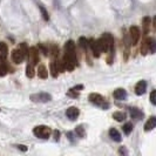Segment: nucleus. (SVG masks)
Masks as SVG:
<instances>
[{"mask_svg":"<svg viewBox=\"0 0 156 156\" xmlns=\"http://www.w3.org/2000/svg\"><path fill=\"white\" fill-rule=\"evenodd\" d=\"M147 90V83L146 81H139L135 86V93L136 95H143Z\"/></svg>","mask_w":156,"mask_h":156,"instance_id":"nucleus-11","label":"nucleus"},{"mask_svg":"<svg viewBox=\"0 0 156 156\" xmlns=\"http://www.w3.org/2000/svg\"><path fill=\"white\" fill-rule=\"evenodd\" d=\"M129 38H130V42H132L133 46H135L139 42V40H140V30H139L137 26H132L129 28Z\"/></svg>","mask_w":156,"mask_h":156,"instance_id":"nucleus-6","label":"nucleus"},{"mask_svg":"<svg viewBox=\"0 0 156 156\" xmlns=\"http://www.w3.org/2000/svg\"><path fill=\"white\" fill-rule=\"evenodd\" d=\"M79 115H80V110L76 107H69L68 109L66 110V116L68 117L69 120H72V121L76 120L79 117Z\"/></svg>","mask_w":156,"mask_h":156,"instance_id":"nucleus-10","label":"nucleus"},{"mask_svg":"<svg viewBox=\"0 0 156 156\" xmlns=\"http://www.w3.org/2000/svg\"><path fill=\"white\" fill-rule=\"evenodd\" d=\"M11 58H12V61L16 63V65H19V63H21L25 60V56L23 55V53L20 52V49L19 48H16V49H13L12 51V53H11Z\"/></svg>","mask_w":156,"mask_h":156,"instance_id":"nucleus-9","label":"nucleus"},{"mask_svg":"<svg viewBox=\"0 0 156 156\" xmlns=\"http://www.w3.org/2000/svg\"><path fill=\"white\" fill-rule=\"evenodd\" d=\"M88 100H89V102H92L93 105L98 106V107H101L103 109H107L109 107V105H108V102L106 101V99L98 93H90L89 96H88Z\"/></svg>","mask_w":156,"mask_h":156,"instance_id":"nucleus-3","label":"nucleus"},{"mask_svg":"<svg viewBox=\"0 0 156 156\" xmlns=\"http://www.w3.org/2000/svg\"><path fill=\"white\" fill-rule=\"evenodd\" d=\"M122 129H123V132H125L126 135H129V134L132 133V130H133V125L132 123H125L123 127H122Z\"/></svg>","mask_w":156,"mask_h":156,"instance_id":"nucleus-28","label":"nucleus"},{"mask_svg":"<svg viewBox=\"0 0 156 156\" xmlns=\"http://www.w3.org/2000/svg\"><path fill=\"white\" fill-rule=\"evenodd\" d=\"M130 116L135 120H140L143 117V113L137 108H130Z\"/></svg>","mask_w":156,"mask_h":156,"instance_id":"nucleus-20","label":"nucleus"},{"mask_svg":"<svg viewBox=\"0 0 156 156\" xmlns=\"http://www.w3.org/2000/svg\"><path fill=\"white\" fill-rule=\"evenodd\" d=\"M150 26H151V19L149 16H144L143 20H142V27H143V33L144 34H148Z\"/></svg>","mask_w":156,"mask_h":156,"instance_id":"nucleus-16","label":"nucleus"},{"mask_svg":"<svg viewBox=\"0 0 156 156\" xmlns=\"http://www.w3.org/2000/svg\"><path fill=\"white\" fill-rule=\"evenodd\" d=\"M149 52L150 53L156 52V40L153 38H149Z\"/></svg>","mask_w":156,"mask_h":156,"instance_id":"nucleus-27","label":"nucleus"},{"mask_svg":"<svg viewBox=\"0 0 156 156\" xmlns=\"http://www.w3.org/2000/svg\"><path fill=\"white\" fill-rule=\"evenodd\" d=\"M79 46L81 47L83 51H87L89 48V40L87 39V38H85V37H81L79 39Z\"/></svg>","mask_w":156,"mask_h":156,"instance_id":"nucleus-21","label":"nucleus"},{"mask_svg":"<svg viewBox=\"0 0 156 156\" xmlns=\"http://www.w3.org/2000/svg\"><path fill=\"white\" fill-rule=\"evenodd\" d=\"M49 67H51V74H52V76L53 78H58V75H59V73H60V70H59V62L56 61V60H53L52 62L49 63Z\"/></svg>","mask_w":156,"mask_h":156,"instance_id":"nucleus-14","label":"nucleus"},{"mask_svg":"<svg viewBox=\"0 0 156 156\" xmlns=\"http://www.w3.org/2000/svg\"><path fill=\"white\" fill-rule=\"evenodd\" d=\"M34 74H35V69H34V66L33 65H27V67H26V76L27 78H34Z\"/></svg>","mask_w":156,"mask_h":156,"instance_id":"nucleus-23","label":"nucleus"},{"mask_svg":"<svg viewBox=\"0 0 156 156\" xmlns=\"http://www.w3.org/2000/svg\"><path fill=\"white\" fill-rule=\"evenodd\" d=\"M119 153H120L121 156H128V150H127L126 147H121V148L119 149Z\"/></svg>","mask_w":156,"mask_h":156,"instance_id":"nucleus-34","label":"nucleus"},{"mask_svg":"<svg viewBox=\"0 0 156 156\" xmlns=\"http://www.w3.org/2000/svg\"><path fill=\"white\" fill-rule=\"evenodd\" d=\"M153 28L156 32V16H154V19H153Z\"/></svg>","mask_w":156,"mask_h":156,"instance_id":"nucleus-38","label":"nucleus"},{"mask_svg":"<svg viewBox=\"0 0 156 156\" xmlns=\"http://www.w3.org/2000/svg\"><path fill=\"white\" fill-rule=\"evenodd\" d=\"M89 49H90V53L93 54L94 58H99L101 54V51H100V47L98 44V40L90 39L89 40Z\"/></svg>","mask_w":156,"mask_h":156,"instance_id":"nucleus-7","label":"nucleus"},{"mask_svg":"<svg viewBox=\"0 0 156 156\" xmlns=\"http://www.w3.org/2000/svg\"><path fill=\"white\" fill-rule=\"evenodd\" d=\"M114 98L116 99V100H120V101H122V100H126V98H127V92H126V89L123 88H117L114 90Z\"/></svg>","mask_w":156,"mask_h":156,"instance_id":"nucleus-12","label":"nucleus"},{"mask_svg":"<svg viewBox=\"0 0 156 156\" xmlns=\"http://www.w3.org/2000/svg\"><path fill=\"white\" fill-rule=\"evenodd\" d=\"M16 148L20 149L21 151H27V149H28L26 146H23V144H18V146H16Z\"/></svg>","mask_w":156,"mask_h":156,"instance_id":"nucleus-35","label":"nucleus"},{"mask_svg":"<svg viewBox=\"0 0 156 156\" xmlns=\"http://www.w3.org/2000/svg\"><path fill=\"white\" fill-rule=\"evenodd\" d=\"M127 115H126V113L123 112H115L114 114H113V119L115 120V121H119V122H121V121H125Z\"/></svg>","mask_w":156,"mask_h":156,"instance_id":"nucleus-22","label":"nucleus"},{"mask_svg":"<svg viewBox=\"0 0 156 156\" xmlns=\"http://www.w3.org/2000/svg\"><path fill=\"white\" fill-rule=\"evenodd\" d=\"M38 76L40 79H47V76H48V70H47L45 65H39V67H38Z\"/></svg>","mask_w":156,"mask_h":156,"instance_id":"nucleus-18","label":"nucleus"},{"mask_svg":"<svg viewBox=\"0 0 156 156\" xmlns=\"http://www.w3.org/2000/svg\"><path fill=\"white\" fill-rule=\"evenodd\" d=\"M19 49H20V52L23 53V55L25 58H27V56L30 55V48H28V46H27L26 44H20Z\"/></svg>","mask_w":156,"mask_h":156,"instance_id":"nucleus-25","label":"nucleus"},{"mask_svg":"<svg viewBox=\"0 0 156 156\" xmlns=\"http://www.w3.org/2000/svg\"><path fill=\"white\" fill-rule=\"evenodd\" d=\"M8 55V46L5 44V42H0V58L2 60H5Z\"/></svg>","mask_w":156,"mask_h":156,"instance_id":"nucleus-17","label":"nucleus"},{"mask_svg":"<svg viewBox=\"0 0 156 156\" xmlns=\"http://www.w3.org/2000/svg\"><path fill=\"white\" fill-rule=\"evenodd\" d=\"M39 49L37 48V47H31L30 48V55H28V58H30V60H31V65H37V63L39 62L40 60V56H39Z\"/></svg>","mask_w":156,"mask_h":156,"instance_id":"nucleus-8","label":"nucleus"},{"mask_svg":"<svg viewBox=\"0 0 156 156\" xmlns=\"http://www.w3.org/2000/svg\"><path fill=\"white\" fill-rule=\"evenodd\" d=\"M31 100L33 102H38V103H46L52 100V95L48 93H37L32 94Z\"/></svg>","mask_w":156,"mask_h":156,"instance_id":"nucleus-5","label":"nucleus"},{"mask_svg":"<svg viewBox=\"0 0 156 156\" xmlns=\"http://www.w3.org/2000/svg\"><path fill=\"white\" fill-rule=\"evenodd\" d=\"M49 55H52V56L56 58V55H58V47L55 46V45L49 46Z\"/></svg>","mask_w":156,"mask_h":156,"instance_id":"nucleus-31","label":"nucleus"},{"mask_svg":"<svg viewBox=\"0 0 156 156\" xmlns=\"http://www.w3.org/2000/svg\"><path fill=\"white\" fill-rule=\"evenodd\" d=\"M67 95H68L69 98H74V99H76V98H79V90L74 89V88H72V89L68 90Z\"/></svg>","mask_w":156,"mask_h":156,"instance_id":"nucleus-29","label":"nucleus"},{"mask_svg":"<svg viewBox=\"0 0 156 156\" xmlns=\"http://www.w3.org/2000/svg\"><path fill=\"white\" fill-rule=\"evenodd\" d=\"M59 139H60V132H59V130H55L54 132V140L59 141Z\"/></svg>","mask_w":156,"mask_h":156,"instance_id":"nucleus-36","label":"nucleus"},{"mask_svg":"<svg viewBox=\"0 0 156 156\" xmlns=\"http://www.w3.org/2000/svg\"><path fill=\"white\" fill-rule=\"evenodd\" d=\"M38 49H40V51L44 53V55H45V56H46V55H49V48H48V47H46L45 45L40 44L39 47H38Z\"/></svg>","mask_w":156,"mask_h":156,"instance_id":"nucleus-30","label":"nucleus"},{"mask_svg":"<svg viewBox=\"0 0 156 156\" xmlns=\"http://www.w3.org/2000/svg\"><path fill=\"white\" fill-rule=\"evenodd\" d=\"M149 99H150V102H151L154 106H156V89H155V90H153V92L150 93Z\"/></svg>","mask_w":156,"mask_h":156,"instance_id":"nucleus-32","label":"nucleus"},{"mask_svg":"<svg viewBox=\"0 0 156 156\" xmlns=\"http://www.w3.org/2000/svg\"><path fill=\"white\" fill-rule=\"evenodd\" d=\"M140 51L142 55H146L149 52V38H146V39L142 41Z\"/></svg>","mask_w":156,"mask_h":156,"instance_id":"nucleus-19","label":"nucleus"},{"mask_svg":"<svg viewBox=\"0 0 156 156\" xmlns=\"http://www.w3.org/2000/svg\"><path fill=\"white\" fill-rule=\"evenodd\" d=\"M67 136H68V139L70 140V142H74V133L69 132V133H67Z\"/></svg>","mask_w":156,"mask_h":156,"instance_id":"nucleus-37","label":"nucleus"},{"mask_svg":"<svg viewBox=\"0 0 156 156\" xmlns=\"http://www.w3.org/2000/svg\"><path fill=\"white\" fill-rule=\"evenodd\" d=\"M98 44H99L101 53H107V52H109L110 49L113 48L114 38H113V35L109 34V33H105V34L101 35V38L98 40Z\"/></svg>","mask_w":156,"mask_h":156,"instance_id":"nucleus-2","label":"nucleus"},{"mask_svg":"<svg viewBox=\"0 0 156 156\" xmlns=\"http://www.w3.org/2000/svg\"><path fill=\"white\" fill-rule=\"evenodd\" d=\"M63 63L66 66V69L68 72L74 70V68L78 65V60H76V52H75V44L74 41L68 40L65 45V55L62 59Z\"/></svg>","mask_w":156,"mask_h":156,"instance_id":"nucleus-1","label":"nucleus"},{"mask_svg":"<svg viewBox=\"0 0 156 156\" xmlns=\"http://www.w3.org/2000/svg\"><path fill=\"white\" fill-rule=\"evenodd\" d=\"M7 73H8L7 63L5 62V61H1V62H0V76L2 78V76H5Z\"/></svg>","mask_w":156,"mask_h":156,"instance_id":"nucleus-24","label":"nucleus"},{"mask_svg":"<svg viewBox=\"0 0 156 156\" xmlns=\"http://www.w3.org/2000/svg\"><path fill=\"white\" fill-rule=\"evenodd\" d=\"M74 133L78 135L79 137H85L86 136V132H85V128L82 126H78L74 130Z\"/></svg>","mask_w":156,"mask_h":156,"instance_id":"nucleus-26","label":"nucleus"},{"mask_svg":"<svg viewBox=\"0 0 156 156\" xmlns=\"http://www.w3.org/2000/svg\"><path fill=\"white\" fill-rule=\"evenodd\" d=\"M155 127H156V116H150L148 119V121L146 122V125H144V130L146 132H150Z\"/></svg>","mask_w":156,"mask_h":156,"instance_id":"nucleus-13","label":"nucleus"},{"mask_svg":"<svg viewBox=\"0 0 156 156\" xmlns=\"http://www.w3.org/2000/svg\"><path fill=\"white\" fill-rule=\"evenodd\" d=\"M109 136L110 139L113 141H115V142H121V140H122L120 132L117 129H115V128H110L109 129Z\"/></svg>","mask_w":156,"mask_h":156,"instance_id":"nucleus-15","label":"nucleus"},{"mask_svg":"<svg viewBox=\"0 0 156 156\" xmlns=\"http://www.w3.org/2000/svg\"><path fill=\"white\" fill-rule=\"evenodd\" d=\"M33 134L42 140H47L51 136V128L47 126H38L33 129Z\"/></svg>","mask_w":156,"mask_h":156,"instance_id":"nucleus-4","label":"nucleus"},{"mask_svg":"<svg viewBox=\"0 0 156 156\" xmlns=\"http://www.w3.org/2000/svg\"><path fill=\"white\" fill-rule=\"evenodd\" d=\"M40 11H41V13H42V16H44V19L45 20H49V16H48V13H47V11L45 9L44 7H40Z\"/></svg>","mask_w":156,"mask_h":156,"instance_id":"nucleus-33","label":"nucleus"}]
</instances>
